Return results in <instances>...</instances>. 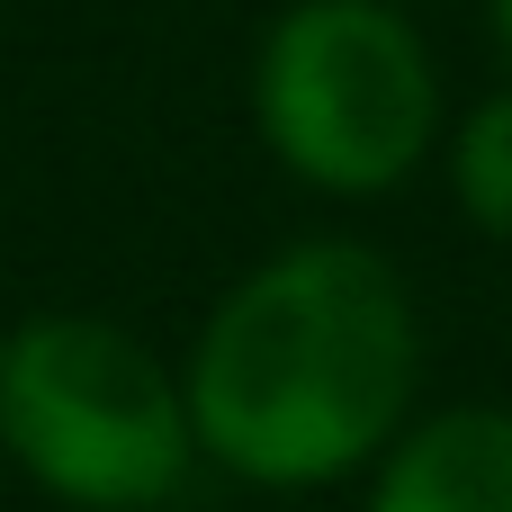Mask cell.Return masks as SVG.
Returning a JSON list of instances; mask_svg holds the SVG:
<instances>
[{"label": "cell", "mask_w": 512, "mask_h": 512, "mask_svg": "<svg viewBox=\"0 0 512 512\" xmlns=\"http://www.w3.org/2000/svg\"><path fill=\"white\" fill-rule=\"evenodd\" d=\"M198 459L261 486L315 495L378 468L423 396V306L378 243L306 234L243 270L180 369Z\"/></svg>", "instance_id": "1"}, {"label": "cell", "mask_w": 512, "mask_h": 512, "mask_svg": "<svg viewBox=\"0 0 512 512\" xmlns=\"http://www.w3.org/2000/svg\"><path fill=\"white\" fill-rule=\"evenodd\" d=\"M0 450L72 512H153L198 468L180 369L117 315H27L0 342Z\"/></svg>", "instance_id": "2"}, {"label": "cell", "mask_w": 512, "mask_h": 512, "mask_svg": "<svg viewBox=\"0 0 512 512\" xmlns=\"http://www.w3.org/2000/svg\"><path fill=\"white\" fill-rule=\"evenodd\" d=\"M252 126L324 198H387L441 144V72L387 0H288L252 54Z\"/></svg>", "instance_id": "3"}, {"label": "cell", "mask_w": 512, "mask_h": 512, "mask_svg": "<svg viewBox=\"0 0 512 512\" xmlns=\"http://www.w3.org/2000/svg\"><path fill=\"white\" fill-rule=\"evenodd\" d=\"M369 512H512V405L414 414L369 477Z\"/></svg>", "instance_id": "4"}, {"label": "cell", "mask_w": 512, "mask_h": 512, "mask_svg": "<svg viewBox=\"0 0 512 512\" xmlns=\"http://www.w3.org/2000/svg\"><path fill=\"white\" fill-rule=\"evenodd\" d=\"M450 198L477 234L512 243V81L450 126Z\"/></svg>", "instance_id": "5"}, {"label": "cell", "mask_w": 512, "mask_h": 512, "mask_svg": "<svg viewBox=\"0 0 512 512\" xmlns=\"http://www.w3.org/2000/svg\"><path fill=\"white\" fill-rule=\"evenodd\" d=\"M495 36H504V54H512V0H495Z\"/></svg>", "instance_id": "6"}, {"label": "cell", "mask_w": 512, "mask_h": 512, "mask_svg": "<svg viewBox=\"0 0 512 512\" xmlns=\"http://www.w3.org/2000/svg\"><path fill=\"white\" fill-rule=\"evenodd\" d=\"M387 9H405V0H387Z\"/></svg>", "instance_id": "7"}]
</instances>
